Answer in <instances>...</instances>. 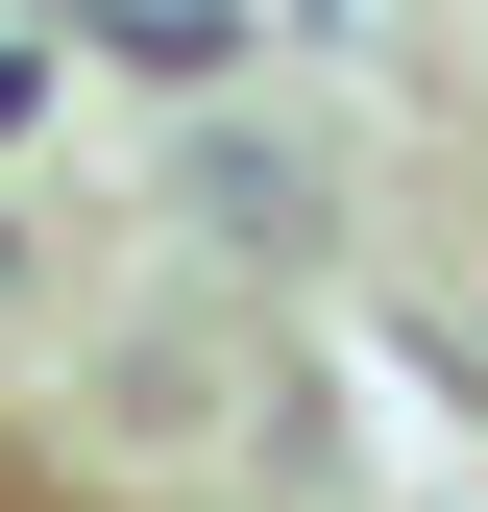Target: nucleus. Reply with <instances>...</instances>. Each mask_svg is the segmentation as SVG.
<instances>
[{
    "label": "nucleus",
    "mask_w": 488,
    "mask_h": 512,
    "mask_svg": "<svg viewBox=\"0 0 488 512\" xmlns=\"http://www.w3.org/2000/svg\"><path fill=\"white\" fill-rule=\"evenodd\" d=\"M74 25H98V49H147V74H220V49H244V0H74Z\"/></svg>",
    "instance_id": "f257e3e1"
}]
</instances>
